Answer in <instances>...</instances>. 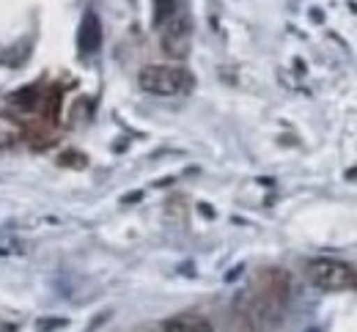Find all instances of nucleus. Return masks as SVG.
I'll return each mask as SVG.
<instances>
[{
	"label": "nucleus",
	"instance_id": "f257e3e1",
	"mask_svg": "<svg viewBox=\"0 0 357 332\" xmlns=\"http://www.w3.org/2000/svg\"><path fill=\"white\" fill-rule=\"evenodd\" d=\"M289 302V275L280 269H264L253 278L239 299V313L250 327L275 324Z\"/></svg>",
	"mask_w": 357,
	"mask_h": 332
},
{
	"label": "nucleus",
	"instance_id": "7ed1b4c3",
	"mask_svg": "<svg viewBox=\"0 0 357 332\" xmlns=\"http://www.w3.org/2000/svg\"><path fill=\"white\" fill-rule=\"evenodd\" d=\"M308 278L324 291H347L355 288V267L335 258H316L308 264Z\"/></svg>",
	"mask_w": 357,
	"mask_h": 332
},
{
	"label": "nucleus",
	"instance_id": "f03ea898",
	"mask_svg": "<svg viewBox=\"0 0 357 332\" xmlns=\"http://www.w3.org/2000/svg\"><path fill=\"white\" fill-rule=\"evenodd\" d=\"M137 83L151 96H184L195 88V77L184 66H165V63L146 66Z\"/></svg>",
	"mask_w": 357,
	"mask_h": 332
},
{
	"label": "nucleus",
	"instance_id": "423d86ee",
	"mask_svg": "<svg viewBox=\"0 0 357 332\" xmlns=\"http://www.w3.org/2000/svg\"><path fill=\"white\" fill-rule=\"evenodd\" d=\"M162 332H215V327L198 313H178L162 324Z\"/></svg>",
	"mask_w": 357,
	"mask_h": 332
},
{
	"label": "nucleus",
	"instance_id": "6e6552de",
	"mask_svg": "<svg viewBox=\"0 0 357 332\" xmlns=\"http://www.w3.org/2000/svg\"><path fill=\"white\" fill-rule=\"evenodd\" d=\"M178 11L176 0H154V25L160 28L165 19H171Z\"/></svg>",
	"mask_w": 357,
	"mask_h": 332
},
{
	"label": "nucleus",
	"instance_id": "0eeeda50",
	"mask_svg": "<svg viewBox=\"0 0 357 332\" xmlns=\"http://www.w3.org/2000/svg\"><path fill=\"white\" fill-rule=\"evenodd\" d=\"M22 138V127L11 121L8 116H0V148H11Z\"/></svg>",
	"mask_w": 357,
	"mask_h": 332
},
{
	"label": "nucleus",
	"instance_id": "1a4fd4ad",
	"mask_svg": "<svg viewBox=\"0 0 357 332\" xmlns=\"http://www.w3.org/2000/svg\"><path fill=\"white\" fill-rule=\"evenodd\" d=\"M355 291H357V267H355Z\"/></svg>",
	"mask_w": 357,
	"mask_h": 332
},
{
	"label": "nucleus",
	"instance_id": "39448f33",
	"mask_svg": "<svg viewBox=\"0 0 357 332\" xmlns=\"http://www.w3.org/2000/svg\"><path fill=\"white\" fill-rule=\"evenodd\" d=\"M77 47L83 55H91L102 47V22L93 11L83 14V22H80V31H77Z\"/></svg>",
	"mask_w": 357,
	"mask_h": 332
},
{
	"label": "nucleus",
	"instance_id": "20e7f679",
	"mask_svg": "<svg viewBox=\"0 0 357 332\" xmlns=\"http://www.w3.org/2000/svg\"><path fill=\"white\" fill-rule=\"evenodd\" d=\"M160 36H162V49L171 58H187L190 55V39H192L190 17L178 8L171 19H165L160 25Z\"/></svg>",
	"mask_w": 357,
	"mask_h": 332
}]
</instances>
